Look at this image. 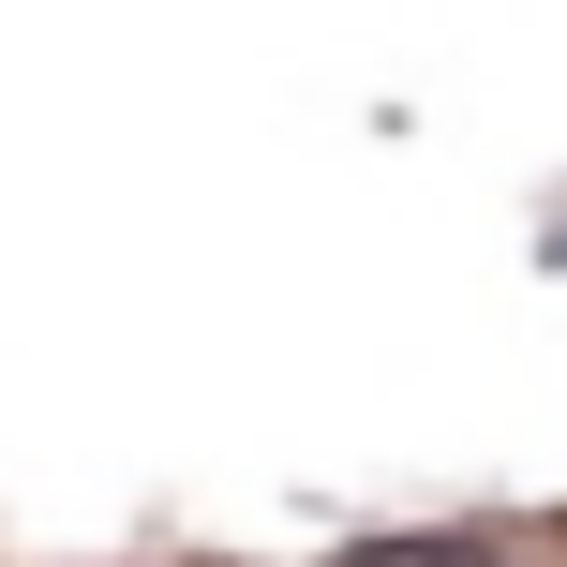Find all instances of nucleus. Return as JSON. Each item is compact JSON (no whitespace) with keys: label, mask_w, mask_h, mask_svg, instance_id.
Returning <instances> with one entry per match:
<instances>
[{"label":"nucleus","mask_w":567,"mask_h":567,"mask_svg":"<svg viewBox=\"0 0 567 567\" xmlns=\"http://www.w3.org/2000/svg\"><path fill=\"white\" fill-rule=\"evenodd\" d=\"M359 567H493V553H463V538H389V553H359Z\"/></svg>","instance_id":"obj_1"}]
</instances>
